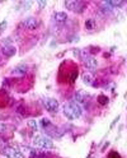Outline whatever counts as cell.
<instances>
[{"label":"cell","instance_id":"cell-11","mask_svg":"<svg viewBox=\"0 0 127 158\" xmlns=\"http://www.w3.org/2000/svg\"><path fill=\"white\" fill-rule=\"evenodd\" d=\"M44 130H46L47 135H50V137H53V138H59V137H61V133H59L57 128H56V126H53V125H50V126H48V128H46Z\"/></svg>","mask_w":127,"mask_h":158},{"label":"cell","instance_id":"cell-5","mask_svg":"<svg viewBox=\"0 0 127 158\" xmlns=\"http://www.w3.org/2000/svg\"><path fill=\"white\" fill-rule=\"evenodd\" d=\"M89 98H90V96L84 91H76L74 93V101L79 105H87L89 102Z\"/></svg>","mask_w":127,"mask_h":158},{"label":"cell","instance_id":"cell-4","mask_svg":"<svg viewBox=\"0 0 127 158\" xmlns=\"http://www.w3.org/2000/svg\"><path fill=\"white\" fill-rule=\"evenodd\" d=\"M43 106L51 114H56L59 111V102L55 98H43Z\"/></svg>","mask_w":127,"mask_h":158},{"label":"cell","instance_id":"cell-9","mask_svg":"<svg viewBox=\"0 0 127 158\" xmlns=\"http://www.w3.org/2000/svg\"><path fill=\"white\" fill-rule=\"evenodd\" d=\"M113 10V6L111 5L109 1H103L99 4V12L102 14H109V13H112Z\"/></svg>","mask_w":127,"mask_h":158},{"label":"cell","instance_id":"cell-26","mask_svg":"<svg viewBox=\"0 0 127 158\" xmlns=\"http://www.w3.org/2000/svg\"><path fill=\"white\" fill-rule=\"evenodd\" d=\"M34 158H41V157H34Z\"/></svg>","mask_w":127,"mask_h":158},{"label":"cell","instance_id":"cell-16","mask_svg":"<svg viewBox=\"0 0 127 158\" xmlns=\"http://www.w3.org/2000/svg\"><path fill=\"white\" fill-rule=\"evenodd\" d=\"M9 130V126L6 124H3V122H0V135H4L8 133Z\"/></svg>","mask_w":127,"mask_h":158},{"label":"cell","instance_id":"cell-12","mask_svg":"<svg viewBox=\"0 0 127 158\" xmlns=\"http://www.w3.org/2000/svg\"><path fill=\"white\" fill-rule=\"evenodd\" d=\"M81 79H83V82H84V84H87V86H93V82H94L93 74L85 72V73L81 75Z\"/></svg>","mask_w":127,"mask_h":158},{"label":"cell","instance_id":"cell-19","mask_svg":"<svg viewBox=\"0 0 127 158\" xmlns=\"http://www.w3.org/2000/svg\"><path fill=\"white\" fill-rule=\"evenodd\" d=\"M41 125H42L43 129H46V128H48L50 125H52V124H51V121L48 120V119H42V120H41Z\"/></svg>","mask_w":127,"mask_h":158},{"label":"cell","instance_id":"cell-14","mask_svg":"<svg viewBox=\"0 0 127 158\" xmlns=\"http://www.w3.org/2000/svg\"><path fill=\"white\" fill-rule=\"evenodd\" d=\"M27 70H28V68L25 65H18L13 69L12 73L14 74V75H24V74L27 73Z\"/></svg>","mask_w":127,"mask_h":158},{"label":"cell","instance_id":"cell-24","mask_svg":"<svg viewBox=\"0 0 127 158\" xmlns=\"http://www.w3.org/2000/svg\"><path fill=\"white\" fill-rule=\"evenodd\" d=\"M118 120H119V116H117V117H116V119H114V120H113V122H112V125H111V129H112V128L114 126V125H116V122H117V121H118Z\"/></svg>","mask_w":127,"mask_h":158},{"label":"cell","instance_id":"cell-10","mask_svg":"<svg viewBox=\"0 0 127 158\" xmlns=\"http://www.w3.org/2000/svg\"><path fill=\"white\" fill-rule=\"evenodd\" d=\"M1 51H3V54H4L5 56H8V57L13 56V55H15V52H17L15 47L10 46V45H4V46L1 47Z\"/></svg>","mask_w":127,"mask_h":158},{"label":"cell","instance_id":"cell-1","mask_svg":"<svg viewBox=\"0 0 127 158\" xmlns=\"http://www.w3.org/2000/svg\"><path fill=\"white\" fill-rule=\"evenodd\" d=\"M64 114L70 120H76V119H79L81 116L83 110L80 107V105L76 103L75 101H70L64 105Z\"/></svg>","mask_w":127,"mask_h":158},{"label":"cell","instance_id":"cell-3","mask_svg":"<svg viewBox=\"0 0 127 158\" xmlns=\"http://www.w3.org/2000/svg\"><path fill=\"white\" fill-rule=\"evenodd\" d=\"M65 6H66V9H69V10L81 13L83 9H84V6H85V3L80 1V0H68V1H65Z\"/></svg>","mask_w":127,"mask_h":158},{"label":"cell","instance_id":"cell-6","mask_svg":"<svg viewBox=\"0 0 127 158\" xmlns=\"http://www.w3.org/2000/svg\"><path fill=\"white\" fill-rule=\"evenodd\" d=\"M38 24H40V22L33 17H29V18L24 19V21L22 22V27L27 28V30H36L38 27Z\"/></svg>","mask_w":127,"mask_h":158},{"label":"cell","instance_id":"cell-20","mask_svg":"<svg viewBox=\"0 0 127 158\" xmlns=\"http://www.w3.org/2000/svg\"><path fill=\"white\" fill-rule=\"evenodd\" d=\"M111 5L112 6H122L125 5V1H122V0H113V1H109Z\"/></svg>","mask_w":127,"mask_h":158},{"label":"cell","instance_id":"cell-23","mask_svg":"<svg viewBox=\"0 0 127 158\" xmlns=\"http://www.w3.org/2000/svg\"><path fill=\"white\" fill-rule=\"evenodd\" d=\"M108 158H121V156L117 152H111L109 156H108Z\"/></svg>","mask_w":127,"mask_h":158},{"label":"cell","instance_id":"cell-15","mask_svg":"<svg viewBox=\"0 0 127 158\" xmlns=\"http://www.w3.org/2000/svg\"><path fill=\"white\" fill-rule=\"evenodd\" d=\"M98 102H99V105H102V106L107 105L108 103V97L107 96H104V95L98 96Z\"/></svg>","mask_w":127,"mask_h":158},{"label":"cell","instance_id":"cell-2","mask_svg":"<svg viewBox=\"0 0 127 158\" xmlns=\"http://www.w3.org/2000/svg\"><path fill=\"white\" fill-rule=\"evenodd\" d=\"M33 144L38 148H42V149H51V148H53V141L48 137H44V135H36L33 138Z\"/></svg>","mask_w":127,"mask_h":158},{"label":"cell","instance_id":"cell-17","mask_svg":"<svg viewBox=\"0 0 127 158\" xmlns=\"http://www.w3.org/2000/svg\"><path fill=\"white\" fill-rule=\"evenodd\" d=\"M94 26H95V23H94L93 19H88V21L85 22V27H87V30H93Z\"/></svg>","mask_w":127,"mask_h":158},{"label":"cell","instance_id":"cell-8","mask_svg":"<svg viewBox=\"0 0 127 158\" xmlns=\"http://www.w3.org/2000/svg\"><path fill=\"white\" fill-rule=\"evenodd\" d=\"M83 63H84V66L88 68V69H95V68H97V65H98L97 59H95V57H93V56H85Z\"/></svg>","mask_w":127,"mask_h":158},{"label":"cell","instance_id":"cell-21","mask_svg":"<svg viewBox=\"0 0 127 158\" xmlns=\"http://www.w3.org/2000/svg\"><path fill=\"white\" fill-rule=\"evenodd\" d=\"M28 125H29V128H32L33 130H37L38 129V124H37L36 120H29L28 121Z\"/></svg>","mask_w":127,"mask_h":158},{"label":"cell","instance_id":"cell-18","mask_svg":"<svg viewBox=\"0 0 127 158\" xmlns=\"http://www.w3.org/2000/svg\"><path fill=\"white\" fill-rule=\"evenodd\" d=\"M76 78H78V69L76 70H72L71 72V75H70V83H75V80H76Z\"/></svg>","mask_w":127,"mask_h":158},{"label":"cell","instance_id":"cell-7","mask_svg":"<svg viewBox=\"0 0 127 158\" xmlns=\"http://www.w3.org/2000/svg\"><path fill=\"white\" fill-rule=\"evenodd\" d=\"M3 153L8 158H23L20 152H18L15 148H12V147H5L4 149H3Z\"/></svg>","mask_w":127,"mask_h":158},{"label":"cell","instance_id":"cell-25","mask_svg":"<svg viewBox=\"0 0 127 158\" xmlns=\"http://www.w3.org/2000/svg\"><path fill=\"white\" fill-rule=\"evenodd\" d=\"M47 3L46 1H38V5H40V8H43V6H46Z\"/></svg>","mask_w":127,"mask_h":158},{"label":"cell","instance_id":"cell-13","mask_svg":"<svg viewBox=\"0 0 127 158\" xmlns=\"http://www.w3.org/2000/svg\"><path fill=\"white\" fill-rule=\"evenodd\" d=\"M53 19H55L57 23H64V22H66V19H68V14L64 12H57L53 14Z\"/></svg>","mask_w":127,"mask_h":158},{"label":"cell","instance_id":"cell-22","mask_svg":"<svg viewBox=\"0 0 127 158\" xmlns=\"http://www.w3.org/2000/svg\"><path fill=\"white\" fill-rule=\"evenodd\" d=\"M6 24H8L6 23V21H3L1 23H0V33H3V31L6 28Z\"/></svg>","mask_w":127,"mask_h":158}]
</instances>
